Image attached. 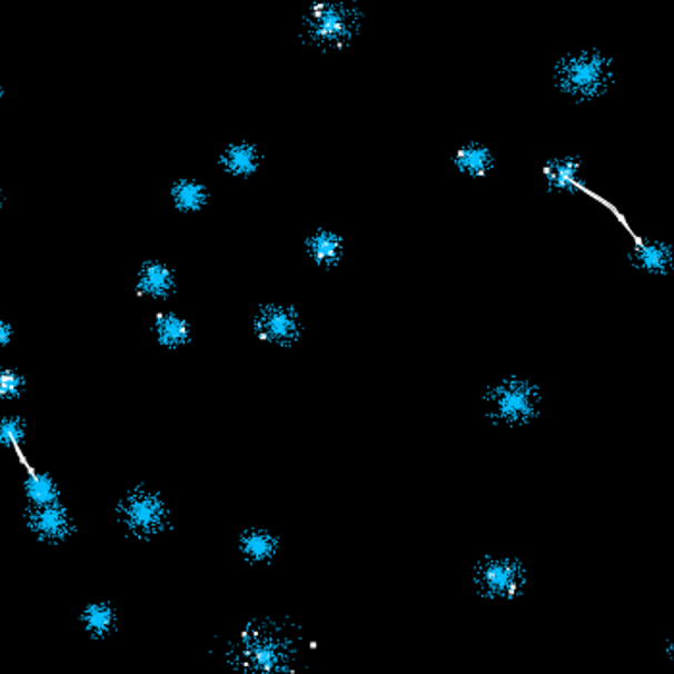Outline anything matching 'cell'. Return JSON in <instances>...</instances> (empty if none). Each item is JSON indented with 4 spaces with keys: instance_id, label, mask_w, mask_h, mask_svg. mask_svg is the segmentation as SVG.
I'll use <instances>...</instances> for the list:
<instances>
[{
    "instance_id": "52a82bcc",
    "label": "cell",
    "mask_w": 674,
    "mask_h": 674,
    "mask_svg": "<svg viewBox=\"0 0 674 674\" xmlns=\"http://www.w3.org/2000/svg\"><path fill=\"white\" fill-rule=\"evenodd\" d=\"M251 331L260 344L291 349L301 341L305 326L301 313L295 305L262 303L252 315Z\"/></svg>"
},
{
    "instance_id": "277c9868",
    "label": "cell",
    "mask_w": 674,
    "mask_h": 674,
    "mask_svg": "<svg viewBox=\"0 0 674 674\" xmlns=\"http://www.w3.org/2000/svg\"><path fill=\"white\" fill-rule=\"evenodd\" d=\"M482 407L489 423L505 428H524L542 415V389L524 376H505L482 395Z\"/></svg>"
},
{
    "instance_id": "e0dca14e",
    "label": "cell",
    "mask_w": 674,
    "mask_h": 674,
    "mask_svg": "<svg viewBox=\"0 0 674 674\" xmlns=\"http://www.w3.org/2000/svg\"><path fill=\"white\" fill-rule=\"evenodd\" d=\"M170 201L181 215H199L210 202V191L201 181L184 178L170 186Z\"/></svg>"
},
{
    "instance_id": "ac0fdd59",
    "label": "cell",
    "mask_w": 674,
    "mask_h": 674,
    "mask_svg": "<svg viewBox=\"0 0 674 674\" xmlns=\"http://www.w3.org/2000/svg\"><path fill=\"white\" fill-rule=\"evenodd\" d=\"M29 476L23 480V494L31 507H43L52 503L62 502V489L58 482L52 478L51 473L47 470H33L31 465H26Z\"/></svg>"
},
{
    "instance_id": "9c48e42d",
    "label": "cell",
    "mask_w": 674,
    "mask_h": 674,
    "mask_svg": "<svg viewBox=\"0 0 674 674\" xmlns=\"http://www.w3.org/2000/svg\"><path fill=\"white\" fill-rule=\"evenodd\" d=\"M178 291V274L166 260L147 259L137 268L136 294L147 301L165 303Z\"/></svg>"
},
{
    "instance_id": "8fae6325",
    "label": "cell",
    "mask_w": 674,
    "mask_h": 674,
    "mask_svg": "<svg viewBox=\"0 0 674 674\" xmlns=\"http://www.w3.org/2000/svg\"><path fill=\"white\" fill-rule=\"evenodd\" d=\"M236 547L245 563L260 567V565H270L278 557L281 539L276 532L251 526V528L239 532Z\"/></svg>"
},
{
    "instance_id": "ffe728a7",
    "label": "cell",
    "mask_w": 674,
    "mask_h": 674,
    "mask_svg": "<svg viewBox=\"0 0 674 674\" xmlns=\"http://www.w3.org/2000/svg\"><path fill=\"white\" fill-rule=\"evenodd\" d=\"M26 376L14 368H0V391L4 394H22L26 389Z\"/></svg>"
},
{
    "instance_id": "d6986e66",
    "label": "cell",
    "mask_w": 674,
    "mask_h": 674,
    "mask_svg": "<svg viewBox=\"0 0 674 674\" xmlns=\"http://www.w3.org/2000/svg\"><path fill=\"white\" fill-rule=\"evenodd\" d=\"M28 423L22 416H2L0 418V445H12L16 452H22V439L26 438Z\"/></svg>"
},
{
    "instance_id": "44dd1931",
    "label": "cell",
    "mask_w": 674,
    "mask_h": 674,
    "mask_svg": "<svg viewBox=\"0 0 674 674\" xmlns=\"http://www.w3.org/2000/svg\"><path fill=\"white\" fill-rule=\"evenodd\" d=\"M16 330L12 324L4 320V318H0V349L2 347H8V345L12 344V339H14Z\"/></svg>"
},
{
    "instance_id": "ba28073f",
    "label": "cell",
    "mask_w": 674,
    "mask_h": 674,
    "mask_svg": "<svg viewBox=\"0 0 674 674\" xmlns=\"http://www.w3.org/2000/svg\"><path fill=\"white\" fill-rule=\"evenodd\" d=\"M23 523L29 534L44 545H62L78 534V523L65 502L31 507L23 513Z\"/></svg>"
},
{
    "instance_id": "5b68a950",
    "label": "cell",
    "mask_w": 674,
    "mask_h": 674,
    "mask_svg": "<svg viewBox=\"0 0 674 674\" xmlns=\"http://www.w3.org/2000/svg\"><path fill=\"white\" fill-rule=\"evenodd\" d=\"M116 517L123 531L139 542H152L172 528V513L158 489L137 484L116 503Z\"/></svg>"
},
{
    "instance_id": "9a60e30c",
    "label": "cell",
    "mask_w": 674,
    "mask_h": 674,
    "mask_svg": "<svg viewBox=\"0 0 674 674\" xmlns=\"http://www.w3.org/2000/svg\"><path fill=\"white\" fill-rule=\"evenodd\" d=\"M452 166L460 176L476 180L494 172L495 155L488 145L482 141H467L453 152Z\"/></svg>"
},
{
    "instance_id": "3957f363",
    "label": "cell",
    "mask_w": 674,
    "mask_h": 674,
    "mask_svg": "<svg viewBox=\"0 0 674 674\" xmlns=\"http://www.w3.org/2000/svg\"><path fill=\"white\" fill-rule=\"evenodd\" d=\"M615 62L599 49L567 52L553 66V86L571 101L594 102L615 86Z\"/></svg>"
},
{
    "instance_id": "603a6c76",
    "label": "cell",
    "mask_w": 674,
    "mask_h": 674,
    "mask_svg": "<svg viewBox=\"0 0 674 674\" xmlns=\"http://www.w3.org/2000/svg\"><path fill=\"white\" fill-rule=\"evenodd\" d=\"M2 97H4V87H2V81H0V101H2Z\"/></svg>"
},
{
    "instance_id": "8992f818",
    "label": "cell",
    "mask_w": 674,
    "mask_h": 674,
    "mask_svg": "<svg viewBox=\"0 0 674 674\" xmlns=\"http://www.w3.org/2000/svg\"><path fill=\"white\" fill-rule=\"evenodd\" d=\"M528 584V568L517 555H484L474 563L470 571V586L474 594L502 602L517 596L518 589Z\"/></svg>"
},
{
    "instance_id": "2e32d148",
    "label": "cell",
    "mask_w": 674,
    "mask_h": 674,
    "mask_svg": "<svg viewBox=\"0 0 674 674\" xmlns=\"http://www.w3.org/2000/svg\"><path fill=\"white\" fill-rule=\"evenodd\" d=\"M78 623L93 642H105L115 634L118 611L110 602L87 603L86 607L79 611Z\"/></svg>"
},
{
    "instance_id": "7402d4cb",
    "label": "cell",
    "mask_w": 674,
    "mask_h": 674,
    "mask_svg": "<svg viewBox=\"0 0 674 674\" xmlns=\"http://www.w3.org/2000/svg\"><path fill=\"white\" fill-rule=\"evenodd\" d=\"M4 205H7V195H4V189L0 187V212H2Z\"/></svg>"
},
{
    "instance_id": "4fadbf2b",
    "label": "cell",
    "mask_w": 674,
    "mask_h": 674,
    "mask_svg": "<svg viewBox=\"0 0 674 674\" xmlns=\"http://www.w3.org/2000/svg\"><path fill=\"white\" fill-rule=\"evenodd\" d=\"M626 259L640 272L655 278H667L674 270V247L667 241H642L638 239Z\"/></svg>"
},
{
    "instance_id": "7c38bea8",
    "label": "cell",
    "mask_w": 674,
    "mask_h": 674,
    "mask_svg": "<svg viewBox=\"0 0 674 674\" xmlns=\"http://www.w3.org/2000/svg\"><path fill=\"white\" fill-rule=\"evenodd\" d=\"M216 162L226 176L236 178V180H249L259 174L260 166H262V152H260L259 145L241 139V141H231L226 145Z\"/></svg>"
},
{
    "instance_id": "5bb4252c",
    "label": "cell",
    "mask_w": 674,
    "mask_h": 674,
    "mask_svg": "<svg viewBox=\"0 0 674 674\" xmlns=\"http://www.w3.org/2000/svg\"><path fill=\"white\" fill-rule=\"evenodd\" d=\"M152 334L157 344L168 351H178L187 345L194 344V324L186 316L178 315L174 310H160L152 320Z\"/></svg>"
},
{
    "instance_id": "7a4b0ae2",
    "label": "cell",
    "mask_w": 674,
    "mask_h": 674,
    "mask_svg": "<svg viewBox=\"0 0 674 674\" xmlns=\"http://www.w3.org/2000/svg\"><path fill=\"white\" fill-rule=\"evenodd\" d=\"M365 20V10L353 0H313L303 12L299 39L316 51H344L357 41Z\"/></svg>"
},
{
    "instance_id": "30bf717a",
    "label": "cell",
    "mask_w": 674,
    "mask_h": 674,
    "mask_svg": "<svg viewBox=\"0 0 674 674\" xmlns=\"http://www.w3.org/2000/svg\"><path fill=\"white\" fill-rule=\"evenodd\" d=\"M303 251L313 265L330 272L344 262L347 244L339 231L318 228L303 239Z\"/></svg>"
},
{
    "instance_id": "6da1fadb",
    "label": "cell",
    "mask_w": 674,
    "mask_h": 674,
    "mask_svg": "<svg viewBox=\"0 0 674 674\" xmlns=\"http://www.w3.org/2000/svg\"><path fill=\"white\" fill-rule=\"evenodd\" d=\"M309 632L291 621L252 618L224 646L226 665L241 674H295L305 667Z\"/></svg>"
}]
</instances>
